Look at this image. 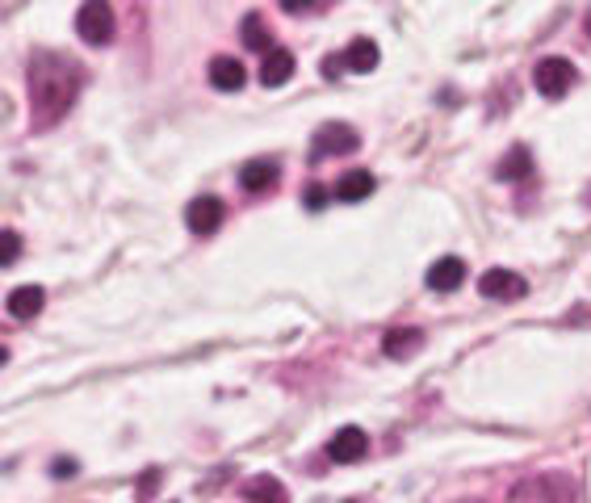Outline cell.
I'll return each instance as SVG.
<instances>
[{
    "label": "cell",
    "mask_w": 591,
    "mask_h": 503,
    "mask_svg": "<svg viewBox=\"0 0 591 503\" xmlns=\"http://www.w3.org/2000/svg\"><path fill=\"white\" fill-rule=\"evenodd\" d=\"M290 76H294V55L286 47H273L260 59V84H265V89H281Z\"/></svg>",
    "instance_id": "12"
},
{
    "label": "cell",
    "mask_w": 591,
    "mask_h": 503,
    "mask_svg": "<svg viewBox=\"0 0 591 503\" xmlns=\"http://www.w3.org/2000/svg\"><path fill=\"white\" fill-rule=\"evenodd\" d=\"M478 294L491 298V302H520L524 294H529V281L512 269H487L483 277H478Z\"/></svg>",
    "instance_id": "5"
},
{
    "label": "cell",
    "mask_w": 591,
    "mask_h": 503,
    "mask_svg": "<svg viewBox=\"0 0 591 503\" xmlns=\"http://www.w3.org/2000/svg\"><path fill=\"white\" fill-rule=\"evenodd\" d=\"M244 503H290V491L281 487V478L256 474V478L244 483Z\"/></svg>",
    "instance_id": "15"
},
{
    "label": "cell",
    "mask_w": 591,
    "mask_h": 503,
    "mask_svg": "<svg viewBox=\"0 0 591 503\" xmlns=\"http://www.w3.org/2000/svg\"><path fill=\"white\" fill-rule=\"evenodd\" d=\"M369 453V436H365V428H357V424H344L332 441H327V457L332 462H361V457Z\"/></svg>",
    "instance_id": "7"
},
{
    "label": "cell",
    "mask_w": 591,
    "mask_h": 503,
    "mask_svg": "<svg viewBox=\"0 0 591 503\" xmlns=\"http://www.w3.org/2000/svg\"><path fill=\"white\" fill-rule=\"evenodd\" d=\"M529 168H533V156H529V147H512L508 156L499 160L495 177H499V181H520V177H529Z\"/></svg>",
    "instance_id": "18"
},
{
    "label": "cell",
    "mask_w": 591,
    "mask_h": 503,
    "mask_svg": "<svg viewBox=\"0 0 591 503\" xmlns=\"http://www.w3.org/2000/svg\"><path fill=\"white\" fill-rule=\"evenodd\" d=\"M332 193H336V189H327V185L311 181V185H306V210H323L327 202H332Z\"/></svg>",
    "instance_id": "20"
},
{
    "label": "cell",
    "mask_w": 591,
    "mask_h": 503,
    "mask_svg": "<svg viewBox=\"0 0 591 503\" xmlns=\"http://www.w3.org/2000/svg\"><path fill=\"white\" fill-rule=\"evenodd\" d=\"M457 503H483V499H457Z\"/></svg>",
    "instance_id": "24"
},
{
    "label": "cell",
    "mask_w": 591,
    "mask_h": 503,
    "mask_svg": "<svg viewBox=\"0 0 591 503\" xmlns=\"http://www.w3.org/2000/svg\"><path fill=\"white\" fill-rule=\"evenodd\" d=\"M340 59H344V72L365 76V72H374V68H378L382 51H378V42H374V38H357V42H348V47L340 51Z\"/></svg>",
    "instance_id": "10"
},
{
    "label": "cell",
    "mask_w": 591,
    "mask_h": 503,
    "mask_svg": "<svg viewBox=\"0 0 591 503\" xmlns=\"http://www.w3.org/2000/svg\"><path fill=\"white\" fill-rule=\"evenodd\" d=\"M533 84H537V93L541 97H566V89L575 84V63L571 59H562V55H550V59H541L537 68H533Z\"/></svg>",
    "instance_id": "4"
},
{
    "label": "cell",
    "mask_w": 591,
    "mask_h": 503,
    "mask_svg": "<svg viewBox=\"0 0 591 503\" xmlns=\"http://www.w3.org/2000/svg\"><path fill=\"white\" fill-rule=\"evenodd\" d=\"M0 239H5V252H0V260H5V265H13L17 252H21V239H17V231H5Z\"/></svg>",
    "instance_id": "21"
},
{
    "label": "cell",
    "mask_w": 591,
    "mask_h": 503,
    "mask_svg": "<svg viewBox=\"0 0 591 503\" xmlns=\"http://www.w3.org/2000/svg\"><path fill=\"white\" fill-rule=\"evenodd\" d=\"M30 105H34V126H55L72 109L80 93V63L55 51H34L30 55Z\"/></svg>",
    "instance_id": "1"
},
{
    "label": "cell",
    "mask_w": 591,
    "mask_h": 503,
    "mask_svg": "<svg viewBox=\"0 0 591 503\" xmlns=\"http://www.w3.org/2000/svg\"><path fill=\"white\" fill-rule=\"evenodd\" d=\"M277 177H281L277 160H248L244 168H239V185H244L248 193H265V189H273Z\"/></svg>",
    "instance_id": "13"
},
{
    "label": "cell",
    "mask_w": 591,
    "mask_h": 503,
    "mask_svg": "<svg viewBox=\"0 0 591 503\" xmlns=\"http://www.w3.org/2000/svg\"><path fill=\"white\" fill-rule=\"evenodd\" d=\"M51 474H55V478H72V474H76V457H55V462H51Z\"/></svg>",
    "instance_id": "22"
},
{
    "label": "cell",
    "mask_w": 591,
    "mask_h": 503,
    "mask_svg": "<svg viewBox=\"0 0 591 503\" xmlns=\"http://www.w3.org/2000/svg\"><path fill=\"white\" fill-rule=\"evenodd\" d=\"M361 147V135L348 122H327L315 130V160L323 156H353Z\"/></svg>",
    "instance_id": "6"
},
{
    "label": "cell",
    "mask_w": 591,
    "mask_h": 503,
    "mask_svg": "<svg viewBox=\"0 0 591 503\" xmlns=\"http://www.w3.org/2000/svg\"><path fill=\"white\" fill-rule=\"evenodd\" d=\"M344 503H357V499H344Z\"/></svg>",
    "instance_id": "25"
},
{
    "label": "cell",
    "mask_w": 591,
    "mask_h": 503,
    "mask_svg": "<svg viewBox=\"0 0 591 503\" xmlns=\"http://www.w3.org/2000/svg\"><path fill=\"white\" fill-rule=\"evenodd\" d=\"M223 218H227V206L218 202V198H193L189 206H185V223H189V231H197V235H214L218 227H223Z\"/></svg>",
    "instance_id": "8"
},
{
    "label": "cell",
    "mask_w": 591,
    "mask_h": 503,
    "mask_svg": "<svg viewBox=\"0 0 591 503\" xmlns=\"http://www.w3.org/2000/svg\"><path fill=\"white\" fill-rule=\"evenodd\" d=\"M42 302H47V290L42 286H17L9 294V315L13 319H34L42 311Z\"/></svg>",
    "instance_id": "17"
},
{
    "label": "cell",
    "mask_w": 591,
    "mask_h": 503,
    "mask_svg": "<svg viewBox=\"0 0 591 503\" xmlns=\"http://www.w3.org/2000/svg\"><path fill=\"white\" fill-rule=\"evenodd\" d=\"M340 72H344V59H340V55H327V59H323V76H327V80H336Z\"/></svg>",
    "instance_id": "23"
},
{
    "label": "cell",
    "mask_w": 591,
    "mask_h": 503,
    "mask_svg": "<svg viewBox=\"0 0 591 503\" xmlns=\"http://www.w3.org/2000/svg\"><path fill=\"white\" fill-rule=\"evenodd\" d=\"M244 80H248V72H244V63H239V59H231V55L210 59V84H214V89L235 93V89H244Z\"/></svg>",
    "instance_id": "14"
},
{
    "label": "cell",
    "mask_w": 591,
    "mask_h": 503,
    "mask_svg": "<svg viewBox=\"0 0 591 503\" xmlns=\"http://www.w3.org/2000/svg\"><path fill=\"white\" fill-rule=\"evenodd\" d=\"M244 47H252V51H273L269 47V26H265V17H260V13H248L244 17Z\"/></svg>",
    "instance_id": "19"
},
{
    "label": "cell",
    "mask_w": 591,
    "mask_h": 503,
    "mask_svg": "<svg viewBox=\"0 0 591 503\" xmlns=\"http://www.w3.org/2000/svg\"><path fill=\"white\" fill-rule=\"evenodd\" d=\"M462 281H466V265L457 256H441L428 269V290H436V294H453Z\"/></svg>",
    "instance_id": "11"
},
{
    "label": "cell",
    "mask_w": 591,
    "mask_h": 503,
    "mask_svg": "<svg viewBox=\"0 0 591 503\" xmlns=\"http://www.w3.org/2000/svg\"><path fill=\"white\" fill-rule=\"evenodd\" d=\"M76 34L89 42V47H109L114 42V9L105 0H89L76 13Z\"/></svg>",
    "instance_id": "3"
},
{
    "label": "cell",
    "mask_w": 591,
    "mask_h": 503,
    "mask_svg": "<svg viewBox=\"0 0 591 503\" xmlns=\"http://www.w3.org/2000/svg\"><path fill=\"white\" fill-rule=\"evenodd\" d=\"M575 499H579V483L566 470L529 474L508 491V503H575Z\"/></svg>",
    "instance_id": "2"
},
{
    "label": "cell",
    "mask_w": 591,
    "mask_h": 503,
    "mask_svg": "<svg viewBox=\"0 0 591 503\" xmlns=\"http://www.w3.org/2000/svg\"><path fill=\"white\" fill-rule=\"evenodd\" d=\"M369 193H374V177H369L365 168L344 172V177L336 181V202H365Z\"/></svg>",
    "instance_id": "16"
},
{
    "label": "cell",
    "mask_w": 591,
    "mask_h": 503,
    "mask_svg": "<svg viewBox=\"0 0 591 503\" xmlns=\"http://www.w3.org/2000/svg\"><path fill=\"white\" fill-rule=\"evenodd\" d=\"M424 348V332L420 327H390V332L382 336V353L394 357V361H407Z\"/></svg>",
    "instance_id": "9"
}]
</instances>
